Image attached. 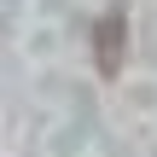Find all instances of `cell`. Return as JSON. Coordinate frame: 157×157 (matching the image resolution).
I'll return each mask as SVG.
<instances>
[{"mask_svg": "<svg viewBox=\"0 0 157 157\" xmlns=\"http://www.w3.org/2000/svg\"><path fill=\"white\" fill-rule=\"evenodd\" d=\"M122 64H128V12L111 6V12L93 23V70H99L105 82H117Z\"/></svg>", "mask_w": 157, "mask_h": 157, "instance_id": "1", "label": "cell"}]
</instances>
